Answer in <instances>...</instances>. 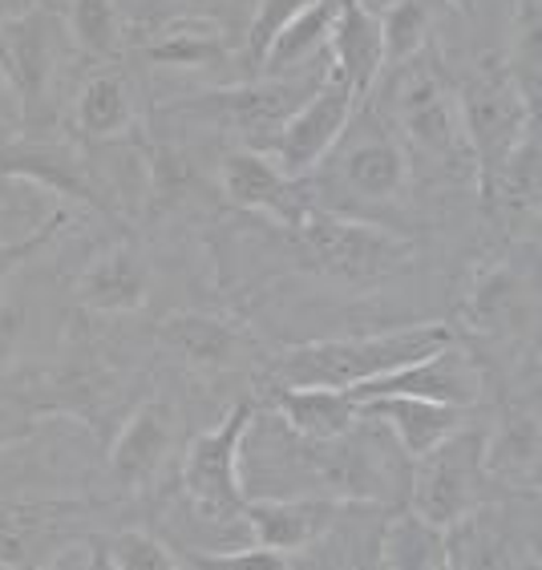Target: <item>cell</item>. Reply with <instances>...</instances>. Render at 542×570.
I'll return each mask as SVG.
<instances>
[{
  "mask_svg": "<svg viewBox=\"0 0 542 570\" xmlns=\"http://www.w3.org/2000/svg\"><path fill=\"white\" fill-rule=\"evenodd\" d=\"M223 195L231 207L267 215L288 230H296L316 207L308 178L288 175L272 154L255 150V146H239L223 158Z\"/></svg>",
  "mask_w": 542,
  "mask_h": 570,
  "instance_id": "8fae6325",
  "label": "cell"
},
{
  "mask_svg": "<svg viewBox=\"0 0 542 570\" xmlns=\"http://www.w3.org/2000/svg\"><path fill=\"white\" fill-rule=\"evenodd\" d=\"M61 227V215H53V219L45 223V227H37L29 239H17V243H0V279L12 272V267H21L24 259H33L37 252H41L45 243L53 239V230Z\"/></svg>",
  "mask_w": 542,
  "mask_h": 570,
  "instance_id": "d6a6232c",
  "label": "cell"
},
{
  "mask_svg": "<svg viewBox=\"0 0 542 570\" xmlns=\"http://www.w3.org/2000/svg\"><path fill=\"white\" fill-rule=\"evenodd\" d=\"M457 114H462L465 154L482 178V195L490 198L510 154L539 126V101L526 98V89L510 73L506 61L486 57L482 66L465 73L457 89Z\"/></svg>",
  "mask_w": 542,
  "mask_h": 570,
  "instance_id": "7a4b0ae2",
  "label": "cell"
},
{
  "mask_svg": "<svg viewBox=\"0 0 542 570\" xmlns=\"http://www.w3.org/2000/svg\"><path fill=\"white\" fill-rule=\"evenodd\" d=\"M4 9H9V12H24V9H49V0H9V4H4ZM9 12H4V17H9Z\"/></svg>",
  "mask_w": 542,
  "mask_h": 570,
  "instance_id": "d590c367",
  "label": "cell"
},
{
  "mask_svg": "<svg viewBox=\"0 0 542 570\" xmlns=\"http://www.w3.org/2000/svg\"><path fill=\"white\" fill-rule=\"evenodd\" d=\"M361 409L393 433V441H397L401 453L410 461L421 458L425 450H433L437 441H445L462 425V409L442 405V401H425V396H373Z\"/></svg>",
  "mask_w": 542,
  "mask_h": 570,
  "instance_id": "ffe728a7",
  "label": "cell"
},
{
  "mask_svg": "<svg viewBox=\"0 0 542 570\" xmlns=\"http://www.w3.org/2000/svg\"><path fill=\"white\" fill-rule=\"evenodd\" d=\"M308 4H312V0H259V4H255L252 24H247V37H244L247 66L259 69V61H264V53H267V45L276 41L279 29H284L292 17H299Z\"/></svg>",
  "mask_w": 542,
  "mask_h": 570,
  "instance_id": "f1b7e54d",
  "label": "cell"
},
{
  "mask_svg": "<svg viewBox=\"0 0 542 570\" xmlns=\"http://www.w3.org/2000/svg\"><path fill=\"white\" fill-rule=\"evenodd\" d=\"M324 73H328V61L304 77L288 73V77H259V81H244V86H223V89H210V94H199V98L178 101L175 114L210 121V126H219L227 134H239L255 150H267V146L276 142V134L284 130V121L324 81Z\"/></svg>",
  "mask_w": 542,
  "mask_h": 570,
  "instance_id": "277c9868",
  "label": "cell"
},
{
  "mask_svg": "<svg viewBox=\"0 0 542 570\" xmlns=\"http://www.w3.org/2000/svg\"><path fill=\"white\" fill-rule=\"evenodd\" d=\"M356 114V94L348 89L341 73L328 66L324 81L308 94V101L284 121V130L276 134V142L267 146V154L276 158L288 175L308 178L316 166L328 158L336 142H341L344 126Z\"/></svg>",
  "mask_w": 542,
  "mask_h": 570,
  "instance_id": "9c48e42d",
  "label": "cell"
},
{
  "mask_svg": "<svg viewBox=\"0 0 542 570\" xmlns=\"http://www.w3.org/2000/svg\"><path fill=\"white\" fill-rule=\"evenodd\" d=\"M272 409L279 425L304 441L341 438L365 417V409L356 405L348 389H321V384H276Z\"/></svg>",
  "mask_w": 542,
  "mask_h": 570,
  "instance_id": "e0dca14e",
  "label": "cell"
},
{
  "mask_svg": "<svg viewBox=\"0 0 542 570\" xmlns=\"http://www.w3.org/2000/svg\"><path fill=\"white\" fill-rule=\"evenodd\" d=\"M255 421V401H239L215 429L199 433L183 453V494L210 522L244 518V441Z\"/></svg>",
  "mask_w": 542,
  "mask_h": 570,
  "instance_id": "8992f818",
  "label": "cell"
},
{
  "mask_svg": "<svg viewBox=\"0 0 542 570\" xmlns=\"http://www.w3.org/2000/svg\"><path fill=\"white\" fill-rule=\"evenodd\" d=\"M69 510L57 505H0V567L53 562Z\"/></svg>",
  "mask_w": 542,
  "mask_h": 570,
  "instance_id": "603a6c76",
  "label": "cell"
},
{
  "mask_svg": "<svg viewBox=\"0 0 542 570\" xmlns=\"http://www.w3.org/2000/svg\"><path fill=\"white\" fill-rule=\"evenodd\" d=\"M0 175L24 178L37 187H49L57 195H73L89 207L114 210V203L101 195L98 178L86 166L73 146L53 142V138H17V142L0 146Z\"/></svg>",
  "mask_w": 542,
  "mask_h": 570,
  "instance_id": "9a60e30c",
  "label": "cell"
},
{
  "mask_svg": "<svg viewBox=\"0 0 542 570\" xmlns=\"http://www.w3.org/2000/svg\"><path fill=\"white\" fill-rule=\"evenodd\" d=\"M328 66L348 81L356 101L368 98L385 73V37L381 17L365 0H336V21L328 37Z\"/></svg>",
  "mask_w": 542,
  "mask_h": 570,
  "instance_id": "2e32d148",
  "label": "cell"
},
{
  "mask_svg": "<svg viewBox=\"0 0 542 570\" xmlns=\"http://www.w3.org/2000/svg\"><path fill=\"white\" fill-rule=\"evenodd\" d=\"M486 441H490L486 429L457 425L433 450L413 458L405 505L442 530L454 527L457 518L482 510L490 498V482H494L486 461Z\"/></svg>",
  "mask_w": 542,
  "mask_h": 570,
  "instance_id": "3957f363",
  "label": "cell"
},
{
  "mask_svg": "<svg viewBox=\"0 0 542 570\" xmlns=\"http://www.w3.org/2000/svg\"><path fill=\"white\" fill-rule=\"evenodd\" d=\"M328 158L344 190L361 203H397L410 187V154L401 146L397 130L376 110L353 114Z\"/></svg>",
  "mask_w": 542,
  "mask_h": 570,
  "instance_id": "ba28073f",
  "label": "cell"
},
{
  "mask_svg": "<svg viewBox=\"0 0 542 570\" xmlns=\"http://www.w3.org/2000/svg\"><path fill=\"white\" fill-rule=\"evenodd\" d=\"M101 550L98 567L114 570H178L183 559L178 550L167 547L162 538H155L150 530H118L106 542H93Z\"/></svg>",
  "mask_w": 542,
  "mask_h": 570,
  "instance_id": "83f0119b",
  "label": "cell"
},
{
  "mask_svg": "<svg viewBox=\"0 0 542 570\" xmlns=\"http://www.w3.org/2000/svg\"><path fill=\"white\" fill-rule=\"evenodd\" d=\"M433 17L421 9L417 0H388L385 17H381V37H385V66H405L417 53L430 49Z\"/></svg>",
  "mask_w": 542,
  "mask_h": 570,
  "instance_id": "4316f807",
  "label": "cell"
},
{
  "mask_svg": "<svg viewBox=\"0 0 542 570\" xmlns=\"http://www.w3.org/2000/svg\"><path fill=\"white\" fill-rule=\"evenodd\" d=\"M183 567H195V570H288L292 559L288 554H279V550H267V547H244V550H223V554H195V559H183Z\"/></svg>",
  "mask_w": 542,
  "mask_h": 570,
  "instance_id": "f546056e",
  "label": "cell"
},
{
  "mask_svg": "<svg viewBox=\"0 0 542 570\" xmlns=\"http://www.w3.org/2000/svg\"><path fill=\"white\" fill-rule=\"evenodd\" d=\"M33 429H37V421L29 417V413H21V409H12V405H0V450L24 441Z\"/></svg>",
  "mask_w": 542,
  "mask_h": 570,
  "instance_id": "e575fe53",
  "label": "cell"
},
{
  "mask_svg": "<svg viewBox=\"0 0 542 570\" xmlns=\"http://www.w3.org/2000/svg\"><path fill=\"white\" fill-rule=\"evenodd\" d=\"M21 336H24V307L17 299H0V368L12 361Z\"/></svg>",
  "mask_w": 542,
  "mask_h": 570,
  "instance_id": "836d02e7",
  "label": "cell"
},
{
  "mask_svg": "<svg viewBox=\"0 0 542 570\" xmlns=\"http://www.w3.org/2000/svg\"><path fill=\"white\" fill-rule=\"evenodd\" d=\"M417 4H421V9H425V12H430L433 21H437V17H442V12L450 9V4H454V0H417Z\"/></svg>",
  "mask_w": 542,
  "mask_h": 570,
  "instance_id": "8d00e7d4",
  "label": "cell"
},
{
  "mask_svg": "<svg viewBox=\"0 0 542 570\" xmlns=\"http://www.w3.org/2000/svg\"><path fill=\"white\" fill-rule=\"evenodd\" d=\"M146 299H150V264L126 243H114L93 255L78 279V304L89 312L118 316V312L146 307Z\"/></svg>",
  "mask_w": 542,
  "mask_h": 570,
  "instance_id": "ac0fdd59",
  "label": "cell"
},
{
  "mask_svg": "<svg viewBox=\"0 0 542 570\" xmlns=\"http://www.w3.org/2000/svg\"><path fill=\"white\" fill-rule=\"evenodd\" d=\"M150 175H155V198L158 203H178V198L187 195L190 178V163L183 154L175 150H150Z\"/></svg>",
  "mask_w": 542,
  "mask_h": 570,
  "instance_id": "1f68e13d",
  "label": "cell"
},
{
  "mask_svg": "<svg viewBox=\"0 0 542 570\" xmlns=\"http://www.w3.org/2000/svg\"><path fill=\"white\" fill-rule=\"evenodd\" d=\"M69 37L86 57L98 61L118 57L126 37L118 0H69Z\"/></svg>",
  "mask_w": 542,
  "mask_h": 570,
  "instance_id": "484cf974",
  "label": "cell"
},
{
  "mask_svg": "<svg viewBox=\"0 0 542 570\" xmlns=\"http://www.w3.org/2000/svg\"><path fill=\"white\" fill-rule=\"evenodd\" d=\"M12 98V89H9V81H4V73H0V110H4V101ZM17 101V98H12Z\"/></svg>",
  "mask_w": 542,
  "mask_h": 570,
  "instance_id": "74e56055",
  "label": "cell"
},
{
  "mask_svg": "<svg viewBox=\"0 0 542 570\" xmlns=\"http://www.w3.org/2000/svg\"><path fill=\"white\" fill-rule=\"evenodd\" d=\"M296 239L312 264L344 284H376L413 259V243L376 223L348 219L341 210H324L321 203L296 227Z\"/></svg>",
  "mask_w": 542,
  "mask_h": 570,
  "instance_id": "5b68a950",
  "label": "cell"
},
{
  "mask_svg": "<svg viewBox=\"0 0 542 570\" xmlns=\"http://www.w3.org/2000/svg\"><path fill=\"white\" fill-rule=\"evenodd\" d=\"M178 421L162 401H146L142 409H134L130 421L118 429V438L110 445V478L122 490L138 494L162 478L170 453H175Z\"/></svg>",
  "mask_w": 542,
  "mask_h": 570,
  "instance_id": "5bb4252c",
  "label": "cell"
},
{
  "mask_svg": "<svg viewBox=\"0 0 542 570\" xmlns=\"http://www.w3.org/2000/svg\"><path fill=\"white\" fill-rule=\"evenodd\" d=\"M477 373L474 361L457 348V341L450 348L433 352L425 361H413L405 368H393V373L376 376V381H365L348 389L356 405H365L373 396H425V401H442V405H457L470 409L477 401Z\"/></svg>",
  "mask_w": 542,
  "mask_h": 570,
  "instance_id": "4fadbf2b",
  "label": "cell"
},
{
  "mask_svg": "<svg viewBox=\"0 0 542 570\" xmlns=\"http://www.w3.org/2000/svg\"><path fill=\"white\" fill-rule=\"evenodd\" d=\"M239 53V45L223 33L219 24L203 21L195 12L175 17L162 29L146 33L142 57L150 66L162 69H183V73H203V69H223Z\"/></svg>",
  "mask_w": 542,
  "mask_h": 570,
  "instance_id": "d6986e66",
  "label": "cell"
},
{
  "mask_svg": "<svg viewBox=\"0 0 542 570\" xmlns=\"http://www.w3.org/2000/svg\"><path fill=\"white\" fill-rule=\"evenodd\" d=\"M336 21V0H312L308 9L292 17L276 33V41L267 45L259 73L264 77H288L299 69H312L316 57L328 53V37H333Z\"/></svg>",
  "mask_w": 542,
  "mask_h": 570,
  "instance_id": "cb8c5ba5",
  "label": "cell"
},
{
  "mask_svg": "<svg viewBox=\"0 0 542 570\" xmlns=\"http://www.w3.org/2000/svg\"><path fill=\"white\" fill-rule=\"evenodd\" d=\"M457 336L445 324H413V328L373 332V336H341L284 352L276 364V384H321V389H356L376 376L425 361L450 348Z\"/></svg>",
  "mask_w": 542,
  "mask_h": 570,
  "instance_id": "6da1fadb",
  "label": "cell"
},
{
  "mask_svg": "<svg viewBox=\"0 0 542 570\" xmlns=\"http://www.w3.org/2000/svg\"><path fill=\"white\" fill-rule=\"evenodd\" d=\"M178 4H183L187 12H195V17H203V21L219 24L223 33L244 49L247 24H252L255 4H259V0H178Z\"/></svg>",
  "mask_w": 542,
  "mask_h": 570,
  "instance_id": "4dcf8cb0",
  "label": "cell"
},
{
  "mask_svg": "<svg viewBox=\"0 0 542 570\" xmlns=\"http://www.w3.org/2000/svg\"><path fill=\"white\" fill-rule=\"evenodd\" d=\"M388 101H393V130L405 134V142L417 146L421 154L454 163L465 150L457 89L450 86L437 61H425V53H417L413 61L397 66Z\"/></svg>",
  "mask_w": 542,
  "mask_h": 570,
  "instance_id": "52a82bcc",
  "label": "cell"
},
{
  "mask_svg": "<svg viewBox=\"0 0 542 570\" xmlns=\"http://www.w3.org/2000/svg\"><path fill=\"white\" fill-rule=\"evenodd\" d=\"M158 336L178 361L199 368V373H223L244 352L239 328L219 316H207V312H175V316L162 320Z\"/></svg>",
  "mask_w": 542,
  "mask_h": 570,
  "instance_id": "44dd1931",
  "label": "cell"
},
{
  "mask_svg": "<svg viewBox=\"0 0 542 570\" xmlns=\"http://www.w3.org/2000/svg\"><path fill=\"white\" fill-rule=\"evenodd\" d=\"M348 510L344 498H324V494H267V498H247L244 502V522L252 530L255 547L279 550L288 554L292 567L304 550L321 534H328L336 518Z\"/></svg>",
  "mask_w": 542,
  "mask_h": 570,
  "instance_id": "7c38bea8",
  "label": "cell"
},
{
  "mask_svg": "<svg viewBox=\"0 0 542 570\" xmlns=\"http://www.w3.org/2000/svg\"><path fill=\"white\" fill-rule=\"evenodd\" d=\"M376 567L397 570H442L450 567L445 554V530L425 522L417 510L401 505L397 514L381 522V542H376Z\"/></svg>",
  "mask_w": 542,
  "mask_h": 570,
  "instance_id": "d4e9b609",
  "label": "cell"
},
{
  "mask_svg": "<svg viewBox=\"0 0 542 570\" xmlns=\"http://www.w3.org/2000/svg\"><path fill=\"white\" fill-rule=\"evenodd\" d=\"M73 121L86 138L110 142V138H126L138 126V94L126 69L110 66L86 77V86L78 89L73 101Z\"/></svg>",
  "mask_w": 542,
  "mask_h": 570,
  "instance_id": "7402d4cb",
  "label": "cell"
},
{
  "mask_svg": "<svg viewBox=\"0 0 542 570\" xmlns=\"http://www.w3.org/2000/svg\"><path fill=\"white\" fill-rule=\"evenodd\" d=\"M57 69L53 17L49 9H24L0 17V73L9 81L21 118L33 126L49 106Z\"/></svg>",
  "mask_w": 542,
  "mask_h": 570,
  "instance_id": "30bf717a",
  "label": "cell"
}]
</instances>
